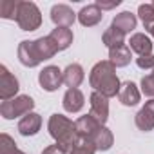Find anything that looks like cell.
<instances>
[{"label": "cell", "mask_w": 154, "mask_h": 154, "mask_svg": "<svg viewBox=\"0 0 154 154\" xmlns=\"http://www.w3.org/2000/svg\"><path fill=\"white\" fill-rule=\"evenodd\" d=\"M56 53H58V47L49 35L36 40H24L18 45V60L26 67H36L44 60L53 58Z\"/></svg>", "instance_id": "6da1fadb"}, {"label": "cell", "mask_w": 154, "mask_h": 154, "mask_svg": "<svg viewBox=\"0 0 154 154\" xmlns=\"http://www.w3.org/2000/svg\"><path fill=\"white\" fill-rule=\"evenodd\" d=\"M89 84L96 93L103 94L105 98L116 96L122 87L118 76H116V67L109 60H102L93 67L89 74Z\"/></svg>", "instance_id": "7a4b0ae2"}, {"label": "cell", "mask_w": 154, "mask_h": 154, "mask_svg": "<svg viewBox=\"0 0 154 154\" xmlns=\"http://www.w3.org/2000/svg\"><path fill=\"white\" fill-rule=\"evenodd\" d=\"M49 134L56 140V143L65 145L69 150L72 149V145L78 141V132H76V123H72L69 118L62 116V114H53L49 118Z\"/></svg>", "instance_id": "3957f363"}, {"label": "cell", "mask_w": 154, "mask_h": 154, "mask_svg": "<svg viewBox=\"0 0 154 154\" xmlns=\"http://www.w3.org/2000/svg\"><path fill=\"white\" fill-rule=\"evenodd\" d=\"M35 107V102L31 96H17L13 100H8V102H2L0 105V114H2L6 120H13V118H18V116H26L31 112V109Z\"/></svg>", "instance_id": "277c9868"}, {"label": "cell", "mask_w": 154, "mask_h": 154, "mask_svg": "<svg viewBox=\"0 0 154 154\" xmlns=\"http://www.w3.org/2000/svg\"><path fill=\"white\" fill-rule=\"evenodd\" d=\"M17 24L20 26L22 31H35L42 24V13L33 2H20L18 15H17Z\"/></svg>", "instance_id": "5b68a950"}, {"label": "cell", "mask_w": 154, "mask_h": 154, "mask_svg": "<svg viewBox=\"0 0 154 154\" xmlns=\"http://www.w3.org/2000/svg\"><path fill=\"white\" fill-rule=\"evenodd\" d=\"M38 82H40L42 89L53 93V91H56V89L63 84V72H62L56 65H47V67H44V69L40 71Z\"/></svg>", "instance_id": "8992f818"}, {"label": "cell", "mask_w": 154, "mask_h": 154, "mask_svg": "<svg viewBox=\"0 0 154 154\" xmlns=\"http://www.w3.org/2000/svg\"><path fill=\"white\" fill-rule=\"evenodd\" d=\"M18 80L8 71L6 65H0V98H2V102L17 98L15 94L18 93Z\"/></svg>", "instance_id": "52a82bcc"}, {"label": "cell", "mask_w": 154, "mask_h": 154, "mask_svg": "<svg viewBox=\"0 0 154 154\" xmlns=\"http://www.w3.org/2000/svg\"><path fill=\"white\" fill-rule=\"evenodd\" d=\"M74 123H76V132H78V138H80V140H91V141H93V138L96 136V132L103 127V125H102L98 120H94L91 114L78 118Z\"/></svg>", "instance_id": "ba28073f"}, {"label": "cell", "mask_w": 154, "mask_h": 154, "mask_svg": "<svg viewBox=\"0 0 154 154\" xmlns=\"http://www.w3.org/2000/svg\"><path fill=\"white\" fill-rule=\"evenodd\" d=\"M89 114L94 120H98L102 125L107 122V118H109V102L103 94H100L96 91L91 94V111H89Z\"/></svg>", "instance_id": "9c48e42d"}, {"label": "cell", "mask_w": 154, "mask_h": 154, "mask_svg": "<svg viewBox=\"0 0 154 154\" xmlns=\"http://www.w3.org/2000/svg\"><path fill=\"white\" fill-rule=\"evenodd\" d=\"M51 20L56 24V27H71L76 20L74 11L65 4H56L51 9Z\"/></svg>", "instance_id": "30bf717a"}, {"label": "cell", "mask_w": 154, "mask_h": 154, "mask_svg": "<svg viewBox=\"0 0 154 154\" xmlns=\"http://www.w3.org/2000/svg\"><path fill=\"white\" fill-rule=\"evenodd\" d=\"M136 127L145 132L154 129V98L149 100L145 107H141L140 112L136 114Z\"/></svg>", "instance_id": "8fae6325"}, {"label": "cell", "mask_w": 154, "mask_h": 154, "mask_svg": "<svg viewBox=\"0 0 154 154\" xmlns=\"http://www.w3.org/2000/svg\"><path fill=\"white\" fill-rule=\"evenodd\" d=\"M103 18V11L96 6V4H91V6H85L82 8V11L78 13V22L85 27H93L96 24H100Z\"/></svg>", "instance_id": "7c38bea8"}, {"label": "cell", "mask_w": 154, "mask_h": 154, "mask_svg": "<svg viewBox=\"0 0 154 154\" xmlns=\"http://www.w3.org/2000/svg\"><path fill=\"white\" fill-rule=\"evenodd\" d=\"M40 127H42V118L36 112H29L18 122V132L22 136H35L40 131Z\"/></svg>", "instance_id": "4fadbf2b"}, {"label": "cell", "mask_w": 154, "mask_h": 154, "mask_svg": "<svg viewBox=\"0 0 154 154\" xmlns=\"http://www.w3.org/2000/svg\"><path fill=\"white\" fill-rule=\"evenodd\" d=\"M85 74L80 63H71L63 71V84L69 85V89H78V85L84 82Z\"/></svg>", "instance_id": "5bb4252c"}, {"label": "cell", "mask_w": 154, "mask_h": 154, "mask_svg": "<svg viewBox=\"0 0 154 154\" xmlns=\"http://www.w3.org/2000/svg\"><path fill=\"white\" fill-rule=\"evenodd\" d=\"M84 93L80 89H67V93L63 94V109L67 112H78L84 107Z\"/></svg>", "instance_id": "9a60e30c"}, {"label": "cell", "mask_w": 154, "mask_h": 154, "mask_svg": "<svg viewBox=\"0 0 154 154\" xmlns=\"http://www.w3.org/2000/svg\"><path fill=\"white\" fill-rule=\"evenodd\" d=\"M129 47H131V51L138 53V56H147V54L152 53V42H150V38H149L147 35H143V33L132 35L131 40H129Z\"/></svg>", "instance_id": "2e32d148"}, {"label": "cell", "mask_w": 154, "mask_h": 154, "mask_svg": "<svg viewBox=\"0 0 154 154\" xmlns=\"http://www.w3.org/2000/svg\"><path fill=\"white\" fill-rule=\"evenodd\" d=\"M109 62L114 67H125V65H129V62H131V47L127 44L111 47L109 49Z\"/></svg>", "instance_id": "e0dca14e"}, {"label": "cell", "mask_w": 154, "mask_h": 154, "mask_svg": "<svg viewBox=\"0 0 154 154\" xmlns=\"http://www.w3.org/2000/svg\"><path fill=\"white\" fill-rule=\"evenodd\" d=\"M118 98H120V102H122L123 105H127V107L136 105V103L140 102V91H138L136 84H132V82L122 84L120 93H118Z\"/></svg>", "instance_id": "ac0fdd59"}, {"label": "cell", "mask_w": 154, "mask_h": 154, "mask_svg": "<svg viewBox=\"0 0 154 154\" xmlns=\"http://www.w3.org/2000/svg\"><path fill=\"white\" fill-rule=\"evenodd\" d=\"M49 36L56 44L58 51H63V49H67L72 44V31L69 27H56V29H53L49 33Z\"/></svg>", "instance_id": "d6986e66"}, {"label": "cell", "mask_w": 154, "mask_h": 154, "mask_svg": "<svg viewBox=\"0 0 154 154\" xmlns=\"http://www.w3.org/2000/svg\"><path fill=\"white\" fill-rule=\"evenodd\" d=\"M136 24H138V20H136V17H134L131 11H123V13L116 15L114 20H112V26H114L116 29L123 31L125 35L131 33L132 29H136Z\"/></svg>", "instance_id": "ffe728a7"}, {"label": "cell", "mask_w": 154, "mask_h": 154, "mask_svg": "<svg viewBox=\"0 0 154 154\" xmlns=\"http://www.w3.org/2000/svg\"><path fill=\"white\" fill-rule=\"evenodd\" d=\"M103 44L111 49V47H116V45H122V44H125V33L123 31H120V29H116L112 24H111V27L103 33Z\"/></svg>", "instance_id": "44dd1931"}, {"label": "cell", "mask_w": 154, "mask_h": 154, "mask_svg": "<svg viewBox=\"0 0 154 154\" xmlns=\"http://www.w3.org/2000/svg\"><path fill=\"white\" fill-rule=\"evenodd\" d=\"M112 132L107 129V127H102L98 132H96V136L93 138V143H94V147H96V150H109L111 149V145H112Z\"/></svg>", "instance_id": "7402d4cb"}, {"label": "cell", "mask_w": 154, "mask_h": 154, "mask_svg": "<svg viewBox=\"0 0 154 154\" xmlns=\"http://www.w3.org/2000/svg\"><path fill=\"white\" fill-rule=\"evenodd\" d=\"M20 2L18 0H2L0 2V17L6 20H17Z\"/></svg>", "instance_id": "603a6c76"}, {"label": "cell", "mask_w": 154, "mask_h": 154, "mask_svg": "<svg viewBox=\"0 0 154 154\" xmlns=\"http://www.w3.org/2000/svg\"><path fill=\"white\" fill-rule=\"evenodd\" d=\"M0 154H26V152H22L17 147L15 140L9 134L2 132V134H0Z\"/></svg>", "instance_id": "cb8c5ba5"}, {"label": "cell", "mask_w": 154, "mask_h": 154, "mask_svg": "<svg viewBox=\"0 0 154 154\" xmlns=\"http://www.w3.org/2000/svg\"><path fill=\"white\" fill-rule=\"evenodd\" d=\"M94 152H96V147L91 140H78L69 150V154H94Z\"/></svg>", "instance_id": "d4e9b609"}, {"label": "cell", "mask_w": 154, "mask_h": 154, "mask_svg": "<svg viewBox=\"0 0 154 154\" xmlns=\"http://www.w3.org/2000/svg\"><path fill=\"white\" fill-rule=\"evenodd\" d=\"M138 15L145 26V29H149L152 24H154V6L152 4H141L138 8Z\"/></svg>", "instance_id": "484cf974"}, {"label": "cell", "mask_w": 154, "mask_h": 154, "mask_svg": "<svg viewBox=\"0 0 154 154\" xmlns=\"http://www.w3.org/2000/svg\"><path fill=\"white\" fill-rule=\"evenodd\" d=\"M141 91L145 96H154V72L141 78Z\"/></svg>", "instance_id": "4316f807"}, {"label": "cell", "mask_w": 154, "mask_h": 154, "mask_svg": "<svg viewBox=\"0 0 154 154\" xmlns=\"http://www.w3.org/2000/svg\"><path fill=\"white\" fill-rule=\"evenodd\" d=\"M136 63L140 69H154V54H147V56H138Z\"/></svg>", "instance_id": "83f0119b"}, {"label": "cell", "mask_w": 154, "mask_h": 154, "mask_svg": "<svg viewBox=\"0 0 154 154\" xmlns=\"http://www.w3.org/2000/svg\"><path fill=\"white\" fill-rule=\"evenodd\" d=\"M42 154H69V149H67L65 145L54 143V145H49L47 149H44Z\"/></svg>", "instance_id": "f1b7e54d"}, {"label": "cell", "mask_w": 154, "mask_h": 154, "mask_svg": "<svg viewBox=\"0 0 154 154\" xmlns=\"http://www.w3.org/2000/svg\"><path fill=\"white\" fill-rule=\"evenodd\" d=\"M96 6L103 11V9H112L116 6H120V0H114V2H109V4H103V2H96Z\"/></svg>", "instance_id": "f546056e"}, {"label": "cell", "mask_w": 154, "mask_h": 154, "mask_svg": "<svg viewBox=\"0 0 154 154\" xmlns=\"http://www.w3.org/2000/svg\"><path fill=\"white\" fill-rule=\"evenodd\" d=\"M147 31H149V33H150V35H152V36H154V24H152V26H150V27H149V29H147Z\"/></svg>", "instance_id": "4dcf8cb0"}, {"label": "cell", "mask_w": 154, "mask_h": 154, "mask_svg": "<svg viewBox=\"0 0 154 154\" xmlns=\"http://www.w3.org/2000/svg\"><path fill=\"white\" fill-rule=\"evenodd\" d=\"M152 6H154V2H152Z\"/></svg>", "instance_id": "1f68e13d"}]
</instances>
